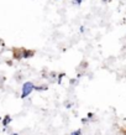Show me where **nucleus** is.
Here are the masks:
<instances>
[{"mask_svg":"<svg viewBox=\"0 0 126 135\" xmlns=\"http://www.w3.org/2000/svg\"><path fill=\"white\" fill-rule=\"evenodd\" d=\"M33 90H35V84H33L32 82H25L24 84H22V88H21L20 98L24 99V98H26V97H29Z\"/></svg>","mask_w":126,"mask_h":135,"instance_id":"obj_1","label":"nucleus"},{"mask_svg":"<svg viewBox=\"0 0 126 135\" xmlns=\"http://www.w3.org/2000/svg\"><path fill=\"white\" fill-rule=\"evenodd\" d=\"M33 55H35V51H32V50L22 49V58H30L32 57Z\"/></svg>","mask_w":126,"mask_h":135,"instance_id":"obj_2","label":"nucleus"},{"mask_svg":"<svg viewBox=\"0 0 126 135\" xmlns=\"http://www.w3.org/2000/svg\"><path fill=\"white\" fill-rule=\"evenodd\" d=\"M10 122H11V118H10V115H6V117H5V119L3 120V125H4V127H6V125H8Z\"/></svg>","mask_w":126,"mask_h":135,"instance_id":"obj_3","label":"nucleus"},{"mask_svg":"<svg viewBox=\"0 0 126 135\" xmlns=\"http://www.w3.org/2000/svg\"><path fill=\"white\" fill-rule=\"evenodd\" d=\"M47 88V86H35V90H46Z\"/></svg>","mask_w":126,"mask_h":135,"instance_id":"obj_4","label":"nucleus"},{"mask_svg":"<svg viewBox=\"0 0 126 135\" xmlns=\"http://www.w3.org/2000/svg\"><path fill=\"white\" fill-rule=\"evenodd\" d=\"M69 135H82V130H80V129H77V130L72 131Z\"/></svg>","mask_w":126,"mask_h":135,"instance_id":"obj_5","label":"nucleus"},{"mask_svg":"<svg viewBox=\"0 0 126 135\" xmlns=\"http://www.w3.org/2000/svg\"><path fill=\"white\" fill-rule=\"evenodd\" d=\"M82 1H83V0H74V3H75V4H78V5L80 4Z\"/></svg>","mask_w":126,"mask_h":135,"instance_id":"obj_6","label":"nucleus"},{"mask_svg":"<svg viewBox=\"0 0 126 135\" xmlns=\"http://www.w3.org/2000/svg\"><path fill=\"white\" fill-rule=\"evenodd\" d=\"M65 105H67V108H70V107H72V103H69V104H68V103H67Z\"/></svg>","mask_w":126,"mask_h":135,"instance_id":"obj_7","label":"nucleus"},{"mask_svg":"<svg viewBox=\"0 0 126 135\" xmlns=\"http://www.w3.org/2000/svg\"><path fill=\"white\" fill-rule=\"evenodd\" d=\"M92 117H93V113H89V114H88V119L92 118Z\"/></svg>","mask_w":126,"mask_h":135,"instance_id":"obj_8","label":"nucleus"},{"mask_svg":"<svg viewBox=\"0 0 126 135\" xmlns=\"http://www.w3.org/2000/svg\"><path fill=\"white\" fill-rule=\"evenodd\" d=\"M103 1H104V3H106V1H109V0H103Z\"/></svg>","mask_w":126,"mask_h":135,"instance_id":"obj_9","label":"nucleus"}]
</instances>
